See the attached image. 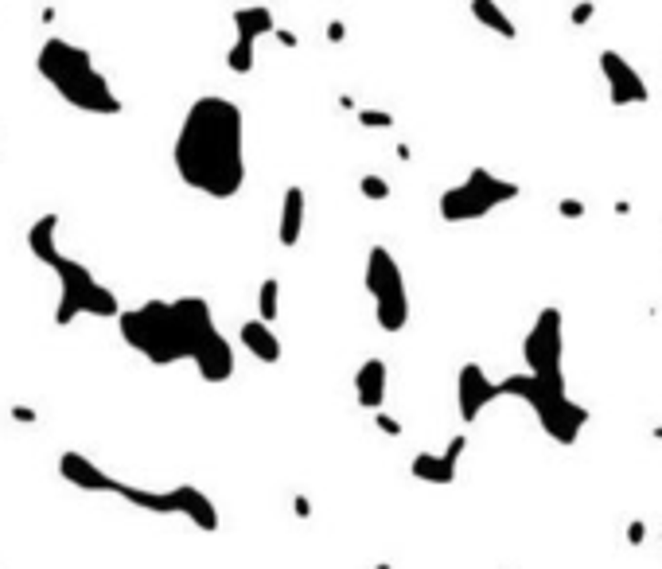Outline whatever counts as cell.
I'll use <instances>...</instances> for the list:
<instances>
[{
	"mask_svg": "<svg viewBox=\"0 0 662 569\" xmlns=\"http://www.w3.org/2000/svg\"><path fill=\"white\" fill-rule=\"evenodd\" d=\"M172 164L184 187L207 199H234L246 187V113L223 94L187 106L172 141Z\"/></svg>",
	"mask_w": 662,
	"mask_h": 569,
	"instance_id": "cell-1",
	"label": "cell"
},
{
	"mask_svg": "<svg viewBox=\"0 0 662 569\" xmlns=\"http://www.w3.org/2000/svg\"><path fill=\"white\" fill-rule=\"evenodd\" d=\"M117 332L137 355H144L152 367H172L207 347L218 324L203 297H175V300H144L141 309H129L117 316Z\"/></svg>",
	"mask_w": 662,
	"mask_h": 569,
	"instance_id": "cell-2",
	"label": "cell"
},
{
	"mask_svg": "<svg viewBox=\"0 0 662 569\" xmlns=\"http://www.w3.org/2000/svg\"><path fill=\"white\" fill-rule=\"evenodd\" d=\"M58 479H67L70 488L90 491V495H117V500L132 503L137 511H149V515H184L191 527H199L207 534L218 531V507L211 503V495L199 491L195 484H175L164 491L137 488V484H125V479L110 476L106 469H98V460H90L79 448H67L63 457H58Z\"/></svg>",
	"mask_w": 662,
	"mask_h": 569,
	"instance_id": "cell-3",
	"label": "cell"
},
{
	"mask_svg": "<svg viewBox=\"0 0 662 569\" xmlns=\"http://www.w3.org/2000/svg\"><path fill=\"white\" fill-rule=\"evenodd\" d=\"M27 250L39 266H47L58 281V304H55V324L70 328L79 316L94 320H117L121 316V300L110 285H101L90 266H82L79 258H67L58 250V211L39 215L27 227Z\"/></svg>",
	"mask_w": 662,
	"mask_h": 569,
	"instance_id": "cell-4",
	"label": "cell"
},
{
	"mask_svg": "<svg viewBox=\"0 0 662 569\" xmlns=\"http://www.w3.org/2000/svg\"><path fill=\"white\" fill-rule=\"evenodd\" d=\"M36 70H39V79L79 113H90V118H117V113L125 110V101L117 98L113 82L98 70L94 55L70 39H58V36L43 39L39 55H36Z\"/></svg>",
	"mask_w": 662,
	"mask_h": 569,
	"instance_id": "cell-5",
	"label": "cell"
},
{
	"mask_svg": "<svg viewBox=\"0 0 662 569\" xmlns=\"http://www.w3.org/2000/svg\"><path fill=\"white\" fill-rule=\"evenodd\" d=\"M366 293L374 300V320L386 335H397L409 328V289H405V273L397 266V258L390 246H371L366 250Z\"/></svg>",
	"mask_w": 662,
	"mask_h": 569,
	"instance_id": "cell-6",
	"label": "cell"
},
{
	"mask_svg": "<svg viewBox=\"0 0 662 569\" xmlns=\"http://www.w3.org/2000/svg\"><path fill=\"white\" fill-rule=\"evenodd\" d=\"M519 195H522V187L514 184V180H503V176H495L491 168L476 164L464 176V184H456V187H448V192H440L436 211L452 227L456 223H476V218L491 215L499 203H514Z\"/></svg>",
	"mask_w": 662,
	"mask_h": 569,
	"instance_id": "cell-7",
	"label": "cell"
},
{
	"mask_svg": "<svg viewBox=\"0 0 662 569\" xmlns=\"http://www.w3.org/2000/svg\"><path fill=\"white\" fill-rule=\"evenodd\" d=\"M522 363L530 374L550 378V383H565V316L557 304H546L534 324H530L522 340Z\"/></svg>",
	"mask_w": 662,
	"mask_h": 569,
	"instance_id": "cell-8",
	"label": "cell"
},
{
	"mask_svg": "<svg viewBox=\"0 0 662 569\" xmlns=\"http://www.w3.org/2000/svg\"><path fill=\"white\" fill-rule=\"evenodd\" d=\"M234 43H230V51H226V67H230V75H249L254 70V47H257V39L265 36H277V24L273 20V8H265V5H246V8H234Z\"/></svg>",
	"mask_w": 662,
	"mask_h": 569,
	"instance_id": "cell-9",
	"label": "cell"
},
{
	"mask_svg": "<svg viewBox=\"0 0 662 569\" xmlns=\"http://www.w3.org/2000/svg\"><path fill=\"white\" fill-rule=\"evenodd\" d=\"M600 75H604V86H608V101L615 110L624 106H646L651 101V90L636 67H631L620 51H600Z\"/></svg>",
	"mask_w": 662,
	"mask_h": 569,
	"instance_id": "cell-10",
	"label": "cell"
},
{
	"mask_svg": "<svg viewBox=\"0 0 662 569\" xmlns=\"http://www.w3.org/2000/svg\"><path fill=\"white\" fill-rule=\"evenodd\" d=\"M499 398L503 394H499L495 378H488V371L479 363H464L460 374H456V414H460L464 426H476L479 414Z\"/></svg>",
	"mask_w": 662,
	"mask_h": 569,
	"instance_id": "cell-11",
	"label": "cell"
},
{
	"mask_svg": "<svg viewBox=\"0 0 662 569\" xmlns=\"http://www.w3.org/2000/svg\"><path fill=\"white\" fill-rule=\"evenodd\" d=\"M386 386H390V367L386 359H363V367L355 371V402L363 410L371 414H382V406H386Z\"/></svg>",
	"mask_w": 662,
	"mask_h": 569,
	"instance_id": "cell-12",
	"label": "cell"
},
{
	"mask_svg": "<svg viewBox=\"0 0 662 569\" xmlns=\"http://www.w3.org/2000/svg\"><path fill=\"white\" fill-rule=\"evenodd\" d=\"M234 367H238V359H234V343L226 340L223 332H218L215 340L195 355V371H199L203 383H211V386L230 383V378H234Z\"/></svg>",
	"mask_w": 662,
	"mask_h": 569,
	"instance_id": "cell-13",
	"label": "cell"
},
{
	"mask_svg": "<svg viewBox=\"0 0 662 569\" xmlns=\"http://www.w3.org/2000/svg\"><path fill=\"white\" fill-rule=\"evenodd\" d=\"M238 343L246 347L249 355H254L257 363H265V367H273V363H281L285 359V343H281V335L273 332V324H265V320H242V328H238Z\"/></svg>",
	"mask_w": 662,
	"mask_h": 569,
	"instance_id": "cell-14",
	"label": "cell"
},
{
	"mask_svg": "<svg viewBox=\"0 0 662 569\" xmlns=\"http://www.w3.org/2000/svg\"><path fill=\"white\" fill-rule=\"evenodd\" d=\"M304 211H308L304 187L300 184L285 187V195H281V218H277V242H281L285 250H292V246L300 242V235H304Z\"/></svg>",
	"mask_w": 662,
	"mask_h": 569,
	"instance_id": "cell-15",
	"label": "cell"
},
{
	"mask_svg": "<svg viewBox=\"0 0 662 569\" xmlns=\"http://www.w3.org/2000/svg\"><path fill=\"white\" fill-rule=\"evenodd\" d=\"M409 476H414L417 484L448 488V484H456V476H460V460H452L448 452H417V457L409 460Z\"/></svg>",
	"mask_w": 662,
	"mask_h": 569,
	"instance_id": "cell-16",
	"label": "cell"
},
{
	"mask_svg": "<svg viewBox=\"0 0 662 569\" xmlns=\"http://www.w3.org/2000/svg\"><path fill=\"white\" fill-rule=\"evenodd\" d=\"M468 12H472V16H476L483 27H488V32L503 36V39H519V27H514V20L495 5V0H472V5H468Z\"/></svg>",
	"mask_w": 662,
	"mask_h": 569,
	"instance_id": "cell-17",
	"label": "cell"
},
{
	"mask_svg": "<svg viewBox=\"0 0 662 569\" xmlns=\"http://www.w3.org/2000/svg\"><path fill=\"white\" fill-rule=\"evenodd\" d=\"M277 316H281V281H277V277H265L257 285V320L273 324Z\"/></svg>",
	"mask_w": 662,
	"mask_h": 569,
	"instance_id": "cell-18",
	"label": "cell"
},
{
	"mask_svg": "<svg viewBox=\"0 0 662 569\" xmlns=\"http://www.w3.org/2000/svg\"><path fill=\"white\" fill-rule=\"evenodd\" d=\"M359 192L371 199V203H386L394 192H390V180H382V176H374V172H366V176L359 180Z\"/></svg>",
	"mask_w": 662,
	"mask_h": 569,
	"instance_id": "cell-19",
	"label": "cell"
},
{
	"mask_svg": "<svg viewBox=\"0 0 662 569\" xmlns=\"http://www.w3.org/2000/svg\"><path fill=\"white\" fill-rule=\"evenodd\" d=\"M359 125L363 129H394V118L386 110H359Z\"/></svg>",
	"mask_w": 662,
	"mask_h": 569,
	"instance_id": "cell-20",
	"label": "cell"
},
{
	"mask_svg": "<svg viewBox=\"0 0 662 569\" xmlns=\"http://www.w3.org/2000/svg\"><path fill=\"white\" fill-rule=\"evenodd\" d=\"M374 429H378V433H386V437H402V421H397L394 414L382 410V414H374Z\"/></svg>",
	"mask_w": 662,
	"mask_h": 569,
	"instance_id": "cell-21",
	"label": "cell"
},
{
	"mask_svg": "<svg viewBox=\"0 0 662 569\" xmlns=\"http://www.w3.org/2000/svg\"><path fill=\"white\" fill-rule=\"evenodd\" d=\"M593 16H596V5H573V8H569V24H573V27H584Z\"/></svg>",
	"mask_w": 662,
	"mask_h": 569,
	"instance_id": "cell-22",
	"label": "cell"
},
{
	"mask_svg": "<svg viewBox=\"0 0 662 569\" xmlns=\"http://www.w3.org/2000/svg\"><path fill=\"white\" fill-rule=\"evenodd\" d=\"M557 215H562V218H584V203L573 199V195L569 199H557Z\"/></svg>",
	"mask_w": 662,
	"mask_h": 569,
	"instance_id": "cell-23",
	"label": "cell"
},
{
	"mask_svg": "<svg viewBox=\"0 0 662 569\" xmlns=\"http://www.w3.org/2000/svg\"><path fill=\"white\" fill-rule=\"evenodd\" d=\"M627 543H631V546H643V543H646V522H643V519H631V522H627Z\"/></svg>",
	"mask_w": 662,
	"mask_h": 569,
	"instance_id": "cell-24",
	"label": "cell"
},
{
	"mask_svg": "<svg viewBox=\"0 0 662 569\" xmlns=\"http://www.w3.org/2000/svg\"><path fill=\"white\" fill-rule=\"evenodd\" d=\"M292 515H297V519H312V500H308L304 491L292 495Z\"/></svg>",
	"mask_w": 662,
	"mask_h": 569,
	"instance_id": "cell-25",
	"label": "cell"
},
{
	"mask_svg": "<svg viewBox=\"0 0 662 569\" xmlns=\"http://www.w3.org/2000/svg\"><path fill=\"white\" fill-rule=\"evenodd\" d=\"M8 414H12V421H20V426H36L39 421V414L32 410V406H12Z\"/></svg>",
	"mask_w": 662,
	"mask_h": 569,
	"instance_id": "cell-26",
	"label": "cell"
},
{
	"mask_svg": "<svg viewBox=\"0 0 662 569\" xmlns=\"http://www.w3.org/2000/svg\"><path fill=\"white\" fill-rule=\"evenodd\" d=\"M464 448H468V433H456V437H452V441L445 445V452H448V457H452V460H460V457H464Z\"/></svg>",
	"mask_w": 662,
	"mask_h": 569,
	"instance_id": "cell-27",
	"label": "cell"
},
{
	"mask_svg": "<svg viewBox=\"0 0 662 569\" xmlns=\"http://www.w3.org/2000/svg\"><path fill=\"white\" fill-rule=\"evenodd\" d=\"M277 43H285V47H300V36L297 32H289V27H277Z\"/></svg>",
	"mask_w": 662,
	"mask_h": 569,
	"instance_id": "cell-28",
	"label": "cell"
},
{
	"mask_svg": "<svg viewBox=\"0 0 662 569\" xmlns=\"http://www.w3.org/2000/svg\"><path fill=\"white\" fill-rule=\"evenodd\" d=\"M343 36H347V27H343L340 20H331V24H328V39H331V43H343Z\"/></svg>",
	"mask_w": 662,
	"mask_h": 569,
	"instance_id": "cell-29",
	"label": "cell"
},
{
	"mask_svg": "<svg viewBox=\"0 0 662 569\" xmlns=\"http://www.w3.org/2000/svg\"><path fill=\"white\" fill-rule=\"evenodd\" d=\"M340 106H343V110H359V106H355V98H351V94H340Z\"/></svg>",
	"mask_w": 662,
	"mask_h": 569,
	"instance_id": "cell-30",
	"label": "cell"
},
{
	"mask_svg": "<svg viewBox=\"0 0 662 569\" xmlns=\"http://www.w3.org/2000/svg\"><path fill=\"white\" fill-rule=\"evenodd\" d=\"M374 569H394V565H390V562H378V565H374Z\"/></svg>",
	"mask_w": 662,
	"mask_h": 569,
	"instance_id": "cell-31",
	"label": "cell"
},
{
	"mask_svg": "<svg viewBox=\"0 0 662 569\" xmlns=\"http://www.w3.org/2000/svg\"><path fill=\"white\" fill-rule=\"evenodd\" d=\"M655 437H658V441H662V426H658V429H655Z\"/></svg>",
	"mask_w": 662,
	"mask_h": 569,
	"instance_id": "cell-32",
	"label": "cell"
},
{
	"mask_svg": "<svg viewBox=\"0 0 662 569\" xmlns=\"http://www.w3.org/2000/svg\"><path fill=\"white\" fill-rule=\"evenodd\" d=\"M658 543H662V531H658Z\"/></svg>",
	"mask_w": 662,
	"mask_h": 569,
	"instance_id": "cell-33",
	"label": "cell"
}]
</instances>
